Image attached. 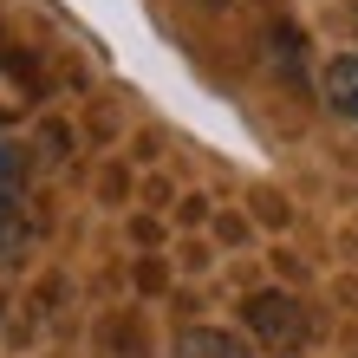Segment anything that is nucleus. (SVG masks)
<instances>
[{
	"instance_id": "obj_2",
	"label": "nucleus",
	"mask_w": 358,
	"mask_h": 358,
	"mask_svg": "<svg viewBox=\"0 0 358 358\" xmlns=\"http://www.w3.org/2000/svg\"><path fill=\"white\" fill-rule=\"evenodd\" d=\"M176 358H255L241 339H228V332H208V326H189L176 332Z\"/></svg>"
},
{
	"instance_id": "obj_4",
	"label": "nucleus",
	"mask_w": 358,
	"mask_h": 358,
	"mask_svg": "<svg viewBox=\"0 0 358 358\" xmlns=\"http://www.w3.org/2000/svg\"><path fill=\"white\" fill-rule=\"evenodd\" d=\"M13 182H20V163L0 150V235H7V222H13Z\"/></svg>"
},
{
	"instance_id": "obj_1",
	"label": "nucleus",
	"mask_w": 358,
	"mask_h": 358,
	"mask_svg": "<svg viewBox=\"0 0 358 358\" xmlns=\"http://www.w3.org/2000/svg\"><path fill=\"white\" fill-rule=\"evenodd\" d=\"M248 326H255V339L280 345V352H293L306 339V313H300V300H287V293H255V300H248Z\"/></svg>"
},
{
	"instance_id": "obj_3",
	"label": "nucleus",
	"mask_w": 358,
	"mask_h": 358,
	"mask_svg": "<svg viewBox=\"0 0 358 358\" xmlns=\"http://www.w3.org/2000/svg\"><path fill=\"white\" fill-rule=\"evenodd\" d=\"M326 98H332V111H345V117L358 124V59H352V52L326 66Z\"/></svg>"
}]
</instances>
